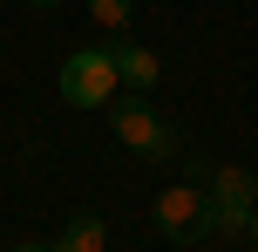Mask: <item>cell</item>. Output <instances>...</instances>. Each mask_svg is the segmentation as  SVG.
I'll list each match as a JSON object with an SVG mask.
<instances>
[{
	"label": "cell",
	"mask_w": 258,
	"mask_h": 252,
	"mask_svg": "<svg viewBox=\"0 0 258 252\" xmlns=\"http://www.w3.org/2000/svg\"><path fill=\"white\" fill-rule=\"evenodd\" d=\"M14 252H54V245H14Z\"/></svg>",
	"instance_id": "9"
},
{
	"label": "cell",
	"mask_w": 258,
	"mask_h": 252,
	"mask_svg": "<svg viewBox=\"0 0 258 252\" xmlns=\"http://www.w3.org/2000/svg\"><path fill=\"white\" fill-rule=\"evenodd\" d=\"M54 252H109V218H95V212H75L61 232H54Z\"/></svg>",
	"instance_id": "6"
},
{
	"label": "cell",
	"mask_w": 258,
	"mask_h": 252,
	"mask_svg": "<svg viewBox=\"0 0 258 252\" xmlns=\"http://www.w3.org/2000/svg\"><path fill=\"white\" fill-rule=\"evenodd\" d=\"M109 130L122 136L136 157H150V164H163V157H177V130H170L163 116H156L150 103H143L136 89H116L109 95Z\"/></svg>",
	"instance_id": "2"
},
{
	"label": "cell",
	"mask_w": 258,
	"mask_h": 252,
	"mask_svg": "<svg viewBox=\"0 0 258 252\" xmlns=\"http://www.w3.org/2000/svg\"><path fill=\"white\" fill-rule=\"evenodd\" d=\"M204 205H211V239H245L258 212V177L245 164H218V171H204Z\"/></svg>",
	"instance_id": "1"
},
{
	"label": "cell",
	"mask_w": 258,
	"mask_h": 252,
	"mask_svg": "<svg viewBox=\"0 0 258 252\" xmlns=\"http://www.w3.org/2000/svg\"><path fill=\"white\" fill-rule=\"evenodd\" d=\"M54 89H61L68 109H109V95H116L122 82H116L109 48H75V55L61 62V75H54Z\"/></svg>",
	"instance_id": "4"
},
{
	"label": "cell",
	"mask_w": 258,
	"mask_h": 252,
	"mask_svg": "<svg viewBox=\"0 0 258 252\" xmlns=\"http://www.w3.org/2000/svg\"><path fill=\"white\" fill-rule=\"evenodd\" d=\"M109 62H116V82L122 89H156V82H163V62H156L150 48H136V41H116V48H109Z\"/></svg>",
	"instance_id": "5"
},
{
	"label": "cell",
	"mask_w": 258,
	"mask_h": 252,
	"mask_svg": "<svg viewBox=\"0 0 258 252\" xmlns=\"http://www.w3.org/2000/svg\"><path fill=\"white\" fill-rule=\"evenodd\" d=\"M27 7H61V0H27Z\"/></svg>",
	"instance_id": "10"
},
{
	"label": "cell",
	"mask_w": 258,
	"mask_h": 252,
	"mask_svg": "<svg viewBox=\"0 0 258 252\" xmlns=\"http://www.w3.org/2000/svg\"><path fill=\"white\" fill-rule=\"evenodd\" d=\"M129 14H136V0H89L95 27H129Z\"/></svg>",
	"instance_id": "7"
},
{
	"label": "cell",
	"mask_w": 258,
	"mask_h": 252,
	"mask_svg": "<svg viewBox=\"0 0 258 252\" xmlns=\"http://www.w3.org/2000/svg\"><path fill=\"white\" fill-rule=\"evenodd\" d=\"M245 239H251V245H258V212H251V225H245Z\"/></svg>",
	"instance_id": "8"
},
{
	"label": "cell",
	"mask_w": 258,
	"mask_h": 252,
	"mask_svg": "<svg viewBox=\"0 0 258 252\" xmlns=\"http://www.w3.org/2000/svg\"><path fill=\"white\" fill-rule=\"evenodd\" d=\"M150 218H156V232H163L170 245H197V239H211V205H204V177H183V184H163L156 191V205H150Z\"/></svg>",
	"instance_id": "3"
}]
</instances>
